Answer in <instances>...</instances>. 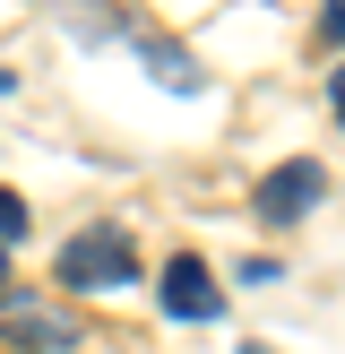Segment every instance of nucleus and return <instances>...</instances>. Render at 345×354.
<instances>
[{"mask_svg": "<svg viewBox=\"0 0 345 354\" xmlns=\"http://www.w3.org/2000/svg\"><path fill=\"white\" fill-rule=\"evenodd\" d=\"M52 268H61V286H78V294L86 286H138V251H130L121 225H86V234H69Z\"/></svg>", "mask_w": 345, "mask_h": 354, "instance_id": "nucleus-1", "label": "nucleus"}, {"mask_svg": "<svg viewBox=\"0 0 345 354\" xmlns=\"http://www.w3.org/2000/svg\"><path fill=\"white\" fill-rule=\"evenodd\" d=\"M0 277H9V242H0Z\"/></svg>", "mask_w": 345, "mask_h": 354, "instance_id": "nucleus-10", "label": "nucleus"}, {"mask_svg": "<svg viewBox=\"0 0 345 354\" xmlns=\"http://www.w3.org/2000/svg\"><path fill=\"white\" fill-rule=\"evenodd\" d=\"M164 320H190V328H207V320H224V286L207 277V259L199 251H172L164 259Z\"/></svg>", "mask_w": 345, "mask_h": 354, "instance_id": "nucleus-4", "label": "nucleus"}, {"mask_svg": "<svg viewBox=\"0 0 345 354\" xmlns=\"http://www.w3.org/2000/svg\"><path fill=\"white\" fill-rule=\"evenodd\" d=\"M319 35H328V44H345V0H319Z\"/></svg>", "mask_w": 345, "mask_h": 354, "instance_id": "nucleus-7", "label": "nucleus"}, {"mask_svg": "<svg viewBox=\"0 0 345 354\" xmlns=\"http://www.w3.org/2000/svg\"><path fill=\"white\" fill-rule=\"evenodd\" d=\"M319 199H328V173L310 165V156H285V165H276L268 182H259L250 216H259V225H302V216H310Z\"/></svg>", "mask_w": 345, "mask_h": 354, "instance_id": "nucleus-3", "label": "nucleus"}, {"mask_svg": "<svg viewBox=\"0 0 345 354\" xmlns=\"http://www.w3.org/2000/svg\"><path fill=\"white\" fill-rule=\"evenodd\" d=\"M147 69L164 86H199V61H181V44H147Z\"/></svg>", "mask_w": 345, "mask_h": 354, "instance_id": "nucleus-5", "label": "nucleus"}, {"mask_svg": "<svg viewBox=\"0 0 345 354\" xmlns=\"http://www.w3.org/2000/svg\"><path fill=\"white\" fill-rule=\"evenodd\" d=\"M0 337L26 346V354H69L86 328H78V311L43 303V294H9V286H0Z\"/></svg>", "mask_w": 345, "mask_h": 354, "instance_id": "nucleus-2", "label": "nucleus"}, {"mask_svg": "<svg viewBox=\"0 0 345 354\" xmlns=\"http://www.w3.org/2000/svg\"><path fill=\"white\" fill-rule=\"evenodd\" d=\"M241 354H276V346H259V337H250V346H241Z\"/></svg>", "mask_w": 345, "mask_h": 354, "instance_id": "nucleus-9", "label": "nucleus"}, {"mask_svg": "<svg viewBox=\"0 0 345 354\" xmlns=\"http://www.w3.org/2000/svg\"><path fill=\"white\" fill-rule=\"evenodd\" d=\"M26 234V199H17V190H0V242H17Z\"/></svg>", "mask_w": 345, "mask_h": 354, "instance_id": "nucleus-6", "label": "nucleus"}, {"mask_svg": "<svg viewBox=\"0 0 345 354\" xmlns=\"http://www.w3.org/2000/svg\"><path fill=\"white\" fill-rule=\"evenodd\" d=\"M328 113H337V130H345V69L328 78Z\"/></svg>", "mask_w": 345, "mask_h": 354, "instance_id": "nucleus-8", "label": "nucleus"}]
</instances>
